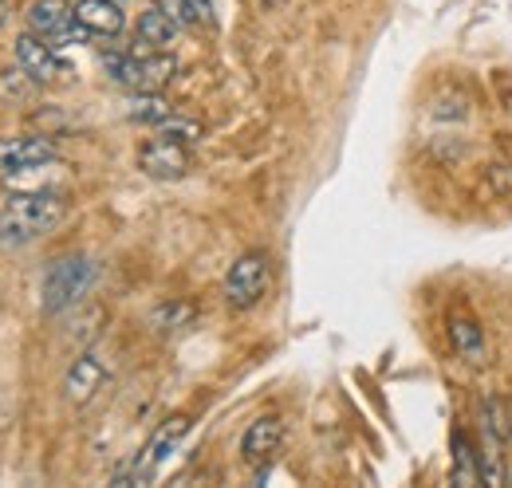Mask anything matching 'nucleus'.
<instances>
[{
  "label": "nucleus",
  "mask_w": 512,
  "mask_h": 488,
  "mask_svg": "<svg viewBox=\"0 0 512 488\" xmlns=\"http://www.w3.org/2000/svg\"><path fill=\"white\" fill-rule=\"evenodd\" d=\"M67 217V201L52 189L36 193H12L0 205V248H24V244L48 237Z\"/></svg>",
  "instance_id": "nucleus-1"
},
{
  "label": "nucleus",
  "mask_w": 512,
  "mask_h": 488,
  "mask_svg": "<svg viewBox=\"0 0 512 488\" xmlns=\"http://www.w3.org/2000/svg\"><path fill=\"white\" fill-rule=\"evenodd\" d=\"M95 276H99V268L83 252H71V256L52 260L48 272H44V280H40V307L48 315H60L67 307H75L95 288Z\"/></svg>",
  "instance_id": "nucleus-2"
},
{
  "label": "nucleus",
  "mask_w": 512,
  "mask_h": 488,
  "mask_svg": "<svg viewBox=\"0 0 512 488\" xmlns=\"http://www.w3.org/2000/svg\"><path fill=\"white\" fill-rule=\"evenodd\" d=\"M103 71L127 91H162L178 60L170 52H103Z\"/></svg>",
  "instance_id": "nucleus-3"
},
{
  "label": "nucleus",
  "mask_w": 512,
  "mask_h": 488,
  "mask_svg": "<svg viewBox=\"0 0 512 488\" xmlns=\"http://www.w3.org/2000/svg\"><path fill=\"white\" fill-rule=\"evenodd\" d=\"M268 284H272V260L264 252H245L229 264L221 292H225V304L233 311H249L253 304L264 300Z\"/></svg>",
  "instance_id": "nucleus-4"
},
{
  "label": "nucleus",
  "mask_w": 512,
  "mask_h": 488,
  "mask_svg": "<svg viewBox=\"0 0 512 488\" xmlns=\"http://www.w3.org/2000/svg\"><path fill=\"white\" fill-rule=\"evenodd\" d=\"M28 32L44 36V40L56 44V48H67V44H75V40H79V44L91 40V32L79 28L75 8H71L67 0H32V8H28Z\"/></svg>",
  "instance_id": "nucleus-5"
},
{
  "label": "nucleus",
  "mask_w": 512,
  "mask_h": 488,
  "mask_svg": "<svg viewBox=\"0 0 512 488\" xmlns=\"http://www.w3.org/2000/svg\"><path fill=\"white\" fill-rule=\"evenodd\" d=\"M186 429H190V422L186 418H170L166 426L158 429L150 441H146V449H142V457L130 465V473H119L115 481L119 485H127V481H134V485H146L170 457H174V449L182 445V437H186Z\"/></svg>",
  "instance_id": "nucleus-6"
},
{
  "label": "nucleus",
  "mask_w": 512,
  "mask_h": 488,
  "mask_svg": "<svg viewBox=\"0 0 512 488\" xmlns=\"http://www.w3.org/2000/svg\"><path fill=\"white\" fill-rule=\"evenodd\" d=\"M16 63H20V71H28L40 87L60 83V79L71 75V63L56 52V44H48V40H44V36H36V32L16 36Z\"/></svg>",
  "instance_id": "nucleus-7"
},
{
  "label": "nucleus",
  "mask_w": 512,
  "mask_h": 488,
  "mask_svg": "<svg viewBox=\"0 0 512 488\" xmlns=\"http://www.w3.org/2000/svg\"><path fill=\"white\" fill-rule=\"evenodd\" d=\"M138 170L150 174V178H162V182H174L190 170V146L186 142H174V138H150L142 150H138Z\"/></svg>",
  "instance_id": "nucleus-8"
},
{
  "label": "nucleus",
  "mask_w": 512,
  "mask_h": 488,
  "mask_svg": "<svg viewBox=\"0 0 512 488\" xmlns=\"http://www.w3.org/2000/svg\"><path fill=\"white\" fill-rule=\"evenodd\" d=\"M60 158L52 138H0V174H24Z\"/></svg>",
  "instance_id": "nucleus-9"
},
{
  "label": "nucleus",
  "mask_w": 512,
  "mask_h": 488,
  "mask_svg": "<svg viewBox=\"0 0 512 488\" xmlns=\"http://www.w3.org/2000/svg\"><path fill=\"white\" fill-rule=\"evenodd\" d=\"M280 441H284V422H280L276 414H264V418H256L253 426L245 429V437H241V457H245L249 465H268V461L280 453Z\"/></svg>",
  "instance_id": "nucleus-10"
},
{
  "label": "nucleus",
  "mask_w": 512,
  "mask_h": 488,
  "mask_svg": "<svg viewBox=\"0 0 512 488\" xmlns=\"http://www.w3.org/2000/svg\"><path fill=\"white\" fill-rule=\"evenodd\" d=\"M71 8H75L79 28H87L91 36L107 40V36H119L127 28V16H123V8L115 0H75Z\"/></svg>",
  "instance_id": "nucleus-11"
},
{
  "label": "nucleus",
  "mask_w": 512,
  "mask_h": 488,
  "mask_svg": "<svg viewBox=\"0 0 512 488\" xmlns=\"http://www.w3.org/2000/svg\"><path fill=\"white\" fill-rule=\"evenodd\" d=\"M178 40V24L154 4L138 16L134 24V44H142V52H170V44Z\"/></svg>",
  "instance_id": "nucleus-12"
},
{
  "label": "nucleus",
  "mask_w": 512,
  "mask_h": 488,
  "mask_svg": "<svg viewBox=\"0 0 512 488\" xmlns=\"http://www.w3.org/2000/svg\"><path fill=\"white\" fill-rule=\"evenodd\" d=\"M103 378H107V370H103V363H99L95 355H79V359L71 363V370H67V378H64L67 402L87 406V402L95 398V390L103 386Z\"/></svg>",
  "instance_id": "nucleus-13"
},
{
  "label": "nucleus",
  "mask_w": 512,
  "mask_h": 488,
  "mask_svg": "<svg viewBox=\"0 0 512 488\" xmlns=\"http://www.w3.org/2000/svg\"><path fill=\"white\" fill-rule=\"evenodd\" d=\"M449 343H453V351H461V359H469V363H481V359H485V335H481V327H477L473 319H465V315H453V319H449Z\"/></svg>",
  "instance_id": "nucleus-14"
},
{
  "label": "nucleus",
  "mask_w": 512,
  "mask_h": 488,
  "mask_svg": "<svg viewBox=\"0 0 512 488\" xmlns=\"http://www.w3.org/2000/svg\"><path fill=\"white\" fill-rule=\"evenodd\" d=\"M127 115L134 122H142V126H162L166 119H174V107L158 95V91H134V99H130Z\"/></svg>",
  "instance_id": "nucleus-15"
},
{
  "label": "nucleus",
  "mask_w": 512,
  "mask_h": 488,
  "mask_svg": "<svg viewBox=\"0 0 512 488\" xmlns=\"http://www.w3.org/2000/svg\"><path fill=\"white\" fill-rule=\"evenodd\" d=\"M453 485H481V461L465 433H453Z\"/></svg>",
  "instance_id": "nucleus-16"
},
{
  "label": "nucleus",
  "mask_w": 512,
  "mask_h": 488,
  "mask_svg": "<svg viewBox=\"0 0 512 488\" xmlns=\"http://www.w3.org/2000/svg\"><path fill=\"white\" fill-rule=\"evenodd\" d=\"M178 28H201V24H213V12L201 8L197 0H154Z\"/></svg>",
  "instance_id": "nucleus-17"
},
{
  "label": "nucleus",
  "mask_w": 512,
  "mask_h": 488,
  "mask_svg": "<svg viewBox=\"0 0 512 488\" xmlns=\"http://www.w3.org/2000/svg\"><path fill=\"white\" fill-rule=\"evenodd\" d=\"M190 323H193V304H186V300H170V304H162L154 311V327H158L162 335L182 331V327H190Z\"/></svg>",
  "instance_id": "nucleus-18"
},
{
  "label": "nucleus",
  "mask_w": 512,
  "mask_h": 488,
  "mask_svg": "<svg viewBox=\"0 0 512 488\" xmlns=\"http://www.w3.org/2000/svg\"><path fill=\"white\" fill-rule=\"evenodd\" d=\"M32 87H40L28 71H4L0 75V95L4 99H24V95H32Z\"/></svg>",
  "instance_id": "nucleus-19"
},
{
  "label": "nucleus",
  "mask_w": 512,
  "mask_h": 488,
  "mask_svg": "<svg viewBox=\"0 0 512 488\" xmlns=\"http://www.w3.org/2000/svg\"><path fill=\"white\" fill-rule=\"evenodd\" d=\"M158 134H162V138H174V142H186V146H193V142L201 138V126L174 115V119H166L162 126H158Z\"/></svg>",
  "instance_id": "nucleus-20"
},
{
  "label": "nucleus",
  "mask_w": 512,
  "mask_h": 488,
  "mask_svg": "<svg viewBox=\"0 0 512 488\" xmlns=\"http://www.w3.org/2000/svg\"><path fill=\"white\" fill-rule=\"evenodd\" d=\"M260 4H264V8H272V4H284V0H260Z\"/></svg>",
  "instance_id": "nucleus-21"
},
{
  "label": "nucleus",
  "mask_w": 512,
  "mask_h": 488,
  "mask_svg": "<svg viewBox=\"0 0 512 488\" xmlns=\"http://www.w3.org/2000/svg\"><path fill=\"white\" fill-rule=\"evenodd\" d=\"M0 24H4V0H0Z\"/></svg>",
  "instance_id": "nucleus-22"
},
{
  "label": "nucleus",
  "mask_w": 512,
  "mask_h": 488,
  "mask_svg": "<svg viewBox=\"0 0 512 488\" xmlns=\"http://www.w3.org/2000/svg\"><path fill=\"white\" fill-rule=\"evenodd\" d=\"M509 429H512V414H509Z\"/></svg>",
  "instance_id": "nucleus-23"
}]
</instances>
